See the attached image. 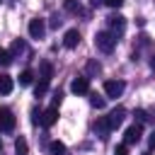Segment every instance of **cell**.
I'll list each match as a JSON object with an SVG mask.
<instances>
[{
	"label": "cell",
	"instance_id": "obj_12",
	"mask_svg": "<svg viewBox=\"0 0 155 155\" xmlns=\"http://www.w3.org/2000/svg\"><path fill=\"white\" fill-rule=\"evenodd\" d=\"M15 155H29V143H27L24 136H19L15 140Z\"/></svg>",
	"mask_w": 155,
	"mask_h": 155
},
{
	"label": "cell",
	"instance_id": "obj_23",
	"mask_svg": "<svg viewBox=\"0 0 155 155\" xmlns=\"http://www.w3.org/2000/svg\"><path fill=\"white\" fill-rule=\"evenodd\" d=\"M114 155H128V145H126V143H124V145H116Z\"/></svg>",
	"mask_w": 155,
	"mask_h": 155
},
{
	"label": "cell",
	"instance_id": "obj_27",
	"mask_svg": "<svg viewBox=\"0 0 155 155\" xmlns=\"http://www.w3.org/2000/svg\"><path fill=\"white\" fill-rule=\"evenodd\" d=\"M150 65H153V68H155V56H153V61H150Z\"/></svg>",
	"mask_w": 155,
	"mask_h": 155
},
{
	"label": "cell",
	"instance_id": "obj_13",
	"mask_svg": "<svg viewBox=\"0 0 155 155\" xmlns=\"http://www.w3.org/2000/svg\"><path fill=\"white\" fill-rule=\"evenodd\" d=\"M12 87H15L12 78H10V75H0V94H10Z\"/></svg>",
	"mask_w": 155,
	"mask_h": 155
},
{
	"label": "cell",
	"instance_id": "obj_19",
	"mask_svg": "<svg viewBox=\"0 0 155 155\" xmlns=\"http://www.w3.org/2000/svg\"><path fill=\"white\" fill-rule=\"evenodd\" d=\"M12 63V53L7 48H0V65H10Z\"/></svg>",
	"mask_w": 155,
	"mask_h": 155
},
{
	"label": "cell",
	"instance_id": "obj_8",
	"mask_svg": "<svg viewBox=\"0 0 155 155\" xmlns=\"http://www.w3.org/2000/svg\"><path fill=\"white\" fill-rule=\"evenodd\" d=\"M70 90H73L75 94H87V92H90V80H87L85 75H78V78L70 82Z\"/></svg>",
	"mask_w": 155,
	"mask_h": 155
},
{
	"label": "cell",
	"instance_id": "obj_15",
	"mask_svg": "<svg viewBox=\"0 0 155 155\" xmlns=\"http://www.w3.org/2000/svg\"><path fill=\"white\" fill-rule=\"evenodd\" d=\"M48 150H51V155H65V145L61 140H51L48 143Z\"/></svg>",
	"mask_w": 155,
	"mask_h": 155
},
{
	"label": "cell",
	"instance_id": "obj_28",
	"mask_svg": "<svg viewBox=\"0 0 155 155\" xmlns=\"http://www.w3.org/2000/svg\"><path fill=\"white\" fill-rule=\"evenodd\" d=\"M0 150H2V138H0Z\"/></svg>",
	"mask_w": 155,
	"mask_h": 155
},
{
	"label": "cell",
	"instance_id": "obj_26",
	"mask_svg": "<svg viewBox=\"0 0 155 155\" xmlns=\"http://www.w3.org/2000/svg\"><path fill=\"white\" fill-rule=\"evenodd\" d=\"M148 143H150V148H153V150H155V131H153V133H150V138H148Z\"/></svg>",
	"mask_w": 155,
	"mask_h": 155
},
{
	"label": "cell",
	"instance_id": "obj_6",
	"mask_svg": "<svg viewBox=\"0 0 155 155\" xmlns=\"http://www.w3.org/2000/svg\"><path fill=\"white\" fill-rule=\"evenodd\" d=\"M124 119H126V109L124 107H116L109 116H107V121H109V128L114 131V128H119L121 124H124Z\"/></svg>",
	"mask_w": 155,
	"mask_h": 155
},
{
	"label": "cell",
	"instance_id": "obj_7",
	"mask_svg": "<svg viewBox=\"0 0 155 155\" xmlns=\"http://www.w3.org/2000/svg\"><path fill=\"white\" fill-rule=\"evenodd\" d=\"M44 31H46L44 19H41V17H34V19L29 22V36H31V39H41V36H44Z\"/></svg>",
	"mask_w": 155,
	"mask_h": 155
},
{
	"label": "cell",
	"instance_id": "obj_25",
	"mask_svg": "<svg viewBox=\"0 0 155 155\" xmlns=\"http://www.w3.org/2000/svg\"><path fill=\"white\" fill-rule=\"evenodd\" d=\"M61 97H63L61 92H56V94H53V107H58V104H61Z\"/></svg>",
	"mask_w": 155,
	"mask_h": 155
},
{
	"label": "cell",
	"instance_id": "obj_22",
	"mask_svg": "<svg viewBox=\"0 0 155 155\" xmlns=\"http://www.w3.org/2000/svg\"><path fill=\"white\" fill-rule=\"evenodd\" d=\"M90 104H92V107H97V109H102V107H104V97L92 94V97H90Z\"/></svg>",
	"mask_w": 155,
	"mask_h": 155
},
{
	"label": "cell",
	"instance_id": "obj_9",
	"mask_svg": "<svg viewBox=\"0 0 155 155\" xmlns=\"http://www.w3.org/2000/svg\"><path fill=\"white\" fill-rule=\"evenodd\" d=\"M78 44H80V31L78 29H68L65 36H63V46L65 48H75Z\"/></svg>",
	"mask_w": 155,
	"mask_h": 155
},
{
	"label": "cell",
	"instance_id": "obj_10",
	"mask_svg": "<svg viewBox=\"0 0 155 155\" xmlns=\"http://www.w3.org/2000/svg\"><path fill=\"white\" fill-rule=\"evenodd\" d=\"M111 128H109V121H107V116H102V119H97L94 121V133L99 136V138H107V133H109Z\"/></svg>",
	"mask_w": 155,
	"mask_h": 155
},
{
	"label": "cell",
	"instance_id": "obj_14",
	"mask_svg": "<svg viewBox=\"0 0 155 155\" xmlns=\"http://www.w3.org/2000/svg\"><path fill=\"white\" fill-rule=\"evenodd\" d=\"M109 24H111V29H114V31H124L126 19H124L121 15H111V17H109Z\"/></svg>",
	"mask_w": 155,
	"mask_h": 155
},
{
	"label": "cell",
	"instance_id": "obj_30",
	"mask_svg": "<svg viewBox=\"0 0 155 155\" xmlns=\"http://www.w3.org/2000/svg\"><path fill=\"white\" fill-rule=\"evenodd\" d=\"M145 155H148V153H145Z\"/></svg>",
	"mask_w": 155,
	"mask_h": 155
},
{
	"label": "cell",
	"instance_id": "obj_16",
	"mask_svg": "<svg viewBox=\"0 0 155 155\" xmlns=\"http://www.w3.org/2000/svg\"><path fill=\"white\" fill-rule=\"evenodd\" d=\"M31 80H34V73L31 70H22L19 73V85H31Z\"/></svg>",
	"mask_w": 155,
	"mask_h": 155
},
{
	"label": "cell",
	"instance_id": "obj_18",
	"mask_svg": "<svg viewBox=\"0 0 155 155\" xmlns=\"http://www.w3.org/2000/svg\"><path fill=\"white\" fill-rule=\"evenodd\" d=\"M63 7H65L68 12H80V0H65Z\"/></svg>",
	"mask_w": 155,
	"mask_h": 155
},
{
	"label": "cell",
	"instance_id": "obj_29",
	"mask_svg": "<svg viewBox=\"0 0 155 155\" xmlns=\"http://www.w3.org/2000/svg\"><path fill=\"white\" fill-rule=\"evenodd\" d=\"M0 2H2V0H0Z\"/></svg>",
	"mask_w": 155,
	"mask_h": 155
},
{
	"label": "cell",
	"instance_id": "obj_20",
	"mask_svg": "<svg viewBox=\"0 0 155 155\" xmlns=\"http://www.w3.org/2000/svg\"><path fill=\"white\" fill-rule=\"evenodd\" d=\"M46 90H48V82H41V80H39V85L34 87V94H36V97H44Z\"/></svg>",
	"mask_w": 155,
	"mask_h": 155
},
{
	"label": "cell",
	"instance_id": "obj_11",
	"mask_svg": "<svg viewBox=\"0 0 155 155\" xmlns=\"http://www.w3.org/2000/svg\"><path fill=\"white\" fill-rule=\"evenodd\" d=\"M39 78H41V82H51V78H53V68H51L48 61H44V63L39 65Z\"/></svg>",
	"mask_w": 155,
	"mask_h": 155
},
{
	"label": "cell",
	"instance_id": "obj_3",
	"mask_svg": "<svg viewBox=\"0 0 155 155\" xmlns=\"http://www.w3.org/2000/svg\"><path fill=\"white\" fill-rule=\"evenodd\" d=\"M0 131H5V133L15 131V114H12V109H7V107L0 109Z\"/></svg>",
	"mask_w": 155,
	"mask_h": 155
},
{
	"label": "cell",
	"instance_id": "obj_1",
	"mask_svg": "<svg viewBox=\"0 0 155 155\" xmlns=\"http://www.w3.org/2000/svg\"><path fill=\"white\" fill-rule=\"evenodd\" d=\"M94 46L102 53H111L114 46H116V34L114 31H97L94 34Z\"/></svg>",
	"mask_w": 155,
	"mask_h": 155
},
{
	"label": "cell",
	"instance_id": "obj_5",
	"mask_svg": "<svg viewBox=\"0 0 155 155\" xmlns=\"http://www.w3.org/2000/svg\"><path fill=\"white\" fill-rule=\"evenodd\" d=\"M140 136H143L140 124H133V126H128V128H126V133H124V143H126V145H133V143H138V140H140Z\"/></svg>",
	"mask_w": 155,
	"mask_h": 155
},
{
	"label": "cell",
	"instance_id": "obj_17",
	"mask_svg": "<svg viewBox=\"0 0 155 155\" xmlns=\"http://www.w3.org/2000/svg\"><path fill=\"white\" fill-rule=\"evenodd\" d=\"M24 51H27L24 41H19V39H17V41L12 44V51H10V53H12V56H19V53H24Z\"/></svg>",
	"mask_w": 155,
	"mask_h": 155
},
{
	"label": "cell",
	"instance_id": "obj_4",
	"mask_svg": "<svg viewBox=\"0 0 155 155\" xmlns=\"http://www.w3.org/2000/svg\"><path fill=\"white\" fill-rule=\"evenodd\" d=\"M56 121H58V107H53V104H51L46 111H41V121H39V124H41L44 128H51Z\"/></svg>",
	"mask_w": 155,
	"mask_h": 155
},
{
	"label": "cell",
	"instance_id": "obj_2",
	"mask_svg": "<svg viewBox=\"0 0 155 155\" xmlns=\"http://www.w3.org/2000/svg\"><path fill=\"white\" fill-rule=\"evenodd\" d=\"M126 90V82L124 80H107L104 82V94L107 97H121Z\"/></svg>",
	"mask_w": 155,
	"mask_h": 155
},
{
	"label": "cell",
	"instance_id": "obj_21",
	"mask_svg": "<svg viewBox=\"0 0 155 155\" xmlns=\"http://www.w3.org/2000/svg\"><path fill=\"white\" fill-rule=\"evenodd\" d=\"M99 70H102V65H99L97 61H90V63H87V73H90V75H97Z\"/></svg>",
	"mask_w": 155,
	"mask_h": 155
},
{
	"label": "cell",
	"instance_id": "obj_24",
	"mask_svg": "<svg viewBox=\"0 0 155 155\" xmlns=\"http://www.w3.org/2000/svg\"><path fill=\"white\" fill-rule=\"evenodd\" d=\"M104 5H107V7H114V10H116V7H121V5H124V0H104Z\"/></svg>",
	"mask_w": 155,
	"mask_h": 155
}]
</instances>
